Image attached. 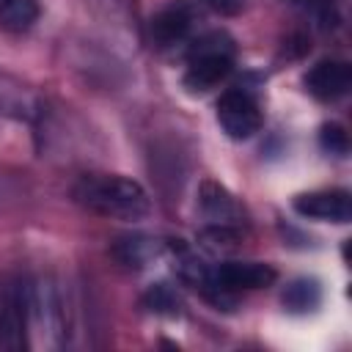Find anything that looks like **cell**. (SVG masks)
<instances>
[{
  "label": "cell",
  "mask_w": 352,
  "mask_h": 352,
  "mask_svg": "<svg viewBox=\"0 0 352 352\" xmlns=\"http://www.w3.org/2000/svg\"><path fill=\"white\" fill-rule=\"evenodd\" d=\"M74 201L85 206L94 214L110 217V220H143L151 212V201L146 190L124 176H82L74 184Z\"/></svg>",
  "instance_id": "1"
},
{
  "label": "cell",
  "mask_w": 352,
  "mask_h": 352,
  "mask_svg": "<svg viewBox=\"0 0 352 352\" xmlns=\"http://www.w3.org/2000/svg\"><path fill=\"white\" fill-rule=\"evenodd\" d=\"M234 69V41L226 33H206L192 41L187 52L184 85L192 94H204L223 82Z\"/></svg>",
  "instance_id": "2"
},
{
  "label": "cell",
  "mask_w": 352,
  "mask_h": 352,
  "mask_svg": "<svg viewBox=\"0 0 352 352\" xmlns=\"http://www.w3.org/2000/svg\"><path fill=\"white\" fill-rule=\"evenodd\" d=\"M275 280V270L261 261H223L209 270L204 294L214 305H234V294L242 289H264Z\"/></svg>",
  "instance_id": "3"
},
{
  "label": "cell",
  "mask_w": 352,
  "mask_h": 352,
  "mask_svg": "<svg viewBox=\"0 0 352 352\" xmlns=\"http://www.w3.org/2000/svg\"><path fill=\"white\" fill-rule=\"evenodd\" d=\"M217 121L234 140H248L261 126V110L256 99L245 91H226L217 99Z\"/></svg>",
  "instance_id": "4"
},
{
  "label": "cell",
  "mask_w": 352,
  "mask_h": 352,
  "mask_svg": "<svg viewBox=\"0 0 352 352\" xmlns=\"http://www.w3.org/2000/svg\"><path fill=\"white\" fill-rule=\"evenodd\" d=\"M294 212L311 220L327 223H349L352 220V198L346 190H316L294 198Z\"/></svg>",
  "instance_id": "5"
},
{
  "label": "cell",
  "mask_w": 352,
  "mask_h": 352,
  "mask_svg": "<svg viewBox=\"0 0 352 352\" xmlns=\"http://www.w3.org/2000/svg\"><path fill=\"white\" fill-rule=\"evenodd\" d=\"M305 88L319 102H338L352 88V66L346 60H319L305 74Z\"/></svg>",
  "instance_id": "6"
},
{
  "label": "cell",
  "mask_w": 352,
  "mask_h": 352,
  "mask_svg": "<svg viewBox=\"0 0 352 352\" xmlns=\"http://www.w3.org/2000/svg\"><path fill=\"white\" fill-rule=\"evenodd\" d=\"M151 41L160 50H170L182 41H187L190 30H192V8L184 0H173L170 6H165L162 11L154 14L151 19Z\"/></svg>",
  "instance_id": "7"
},
{
  "label": "cell",
  "mask_w": 352,
  "mask_h": 352,
  "mask_svg": "<svg viewBox=\"0 0 352 352\" xmlns=\"http://www.w3.org/2000/svg\"><path fill=\"white\" fill-rule=\"evenodd\" d=\"M280 300H283L286 311H292V314H308V311L319 308L322 289H319V283L314 278H297V280H292L283 289V297Z\"/></svg>",
  "instance_id": "8"
},
{
  "label": "cell",
  "mask_w": 352,
  "mask_h": 352,
  "mask_svg": "<svg viewBox=\"0 0 352 352\" xmlns=\"http://www.w3.org/2000/svg\"><path fill=\"white\" fill-rule=\"evenodd\" d=\"M22 330H25V305L19 297H8L0 308V346L6 349L22 346Z\"/></svg>",
  "instance_id": "9"
},
{
  "label": "cell",
  "mask_w": 352,
  "mask_h": 352,
  "mask_svg": "<svg viewBox=\"0 0 352 352\" xmlns=\"http://www.w3.org/2000/svg\"><path fill=\"white\" fill-rule=\"evenodd\" d=\"M41 8L38 0H0V25L6 30L22 33L36 25Z\"/></svg>",
  "instance_id": "10"
},
{
  "label": "cell",
  "mask_w": 352,
  "mask_h": 352,
  "mask_svg": "<svg viewBox=\"0 0 352 352\" xmlns=\"http://www.w3.org/2000/svg\"><path fill=\"white\" fill-rule=\"evenodd\" d=\"M204 209H206V214L214 220V223H220V226H226L231 217H236V204L231 201V195L223 190V187H217V184H212V182H206L204 184Z\"/></svg>",
  "instance_id": "11"
},
{
  "label": "cell",
  "mask_w": 352,
  "mask_h": 352,
  "mask_svg": "<svg viewBox=\"0 0 352 352\" xmlns=\"http://www.w3.org/2000/svg\"><path fill=\"white\" fill-rule=\"evenodd\" d=\"M148 245H146V239H121V245H118V258L124 261V264H135V267H143V261H146V256H148Z\"/></svg>",
  "instance_id": "12"
},
{
  "label": "cell",
  "mask_w": 352,
  "mask_h": 352,
  "mask_svg": "<svg viewBox=\"0 0 352 352\" xmlns=\"http://www.w3.org/2000/svg\"><path fill=\"white\" fill-rule=\"evenodd\" d=\"M148 305H151V311H160V314H176L179 311V300H176V294L165 286V283H157L151 292H148Z\"/></svg>",
  "instance_id": "13"
},
{
  "label": "cell",
  "mask_w": 352,
  "mask_h": 352,
  "mask_svg": "<svg viewBox=\"0 0 352 352\" xmlns=\"http://www.w3.org/2000/svg\"><path fill=\"white\" fill-rule=\"evenodd\" d=\"M322 146H324L330 154H346L349 138H346V132H344L338 124H324V126H322Z\"/></svg>",
  "instance_id": "14"
},
{
  "label": "cell",
  "mask_w": 352,
  "mask_h": 352,
  "mask_svg": "<svg viewBox=\"0 0 352 352\" xmlns=\"http://www.w3.org/2000/svg\"><path fill=\"white\" fill-rule=\"evenodd\" d=\"M214 11H220V14H226V16H231V14H239L242 11V6H245V0H206Z\"/></svg>",
  "instance_id": "15"
},
{
  "label": "cell",
  "mask_w": 352,
  "mask_h": 352,
  "mask_svg": "<svg viewBox=\"0 0 352 352\" xmlns=\"http://www.w3.org/2000/svg\"><path fill=\"white\" fill-rule=\"evenodd\" d=\"M292 3H314V0H292Z\"/></svg>",
  "instance_id": "16"
}]
</instances>
